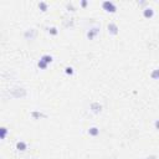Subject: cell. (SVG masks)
Returning a JSON list of instances; mask_svg holds the SVG:
<instances>
[{
	"label": "cell",
	"instance_id": "6da1fadb",
	"mask_svg": "<svg viewBox=\"0 0 159 159\" xmlns=\"http://www.w3.org/2000/svg\"><path fill=\"white\" fill-rule=\"evenodd\" d=\"M9 93L13 98H25L27 96V91L25 90L24 87L20 86H14L9 90Z\"/></svg>",
	"mask_w": 159,
	"mask_h": 159
},
{
	"label": "cell",
	"instance_id": "7a4b0ae2",
	"mask_svg": "<svg viewBox=\"0 0 159 159\" xmlns=\"http://www.w3.org/2000/svg\"><path fill=\"white\" fill-rule=\"evenodd\" d=\"M100 32H101V26L95 25V26L90 27V29L86 31V36H87L88 40H95L96 37L100 35Z\"/></svg>",
	"mask_w": 159,
	"mask_h": 159
},
{
	"label": "cell",
	"instance_id": "3957f363",
	"mask_svg": "<svg viewBox=\"0 0 159 159\" xmlns=\"http://www.w3.org/2000/svg\"><path fill=\"white\" fill-rule=\"evenodd\" d=\"M102 9L107 13H111L113 14L117 11V5L113 3V1H109V0H106V1L102 3Z\"/></svg>",
	"mask_w": 159,
	"mask_h": 159
},
{
	"label": "cell",
	"instance_id": "277c9868",
	"mask_svg": "<svg viewBox=\"0 0 159 159\" xmlns=\"http://www.w3.org/2000/svg\"><path fill=\"white\" fill-rule=\"evenodd\" d=\"M36 36H37V30L36 29H27L24 31V37H25V40H35L36 39Z\"/></svg>",
	"mask_w": 159,
	"mask_h": 159
},
{
	"label": "cell",
	"instance_id": "5b68a950",
	"mask_svg": "<svg viewBox=\"0 0 159 159\" xmlns=\"http://www.w3.org/2000/svg\"><path fill=\"white\" fill-rule=\"evenodd\" d=\"M107 31H108V34H109V35H112V36H116V35L119 32L118 25H117L116 22H109V24L107 25Z\"/></svg>",
	"mask_w": 159,
	"mask_h": 159
},
{
	"label": "cell",
	"instance_id": "8992f818",
	"mask_svg": "<svg viewBox=\"0 0 159 159\" xmlns=\"http://www.w3.org/2000/svg\"><path fill=\"white\" fill-rule=\"evenodd\" d=\"M102 105L100 103V102H92V103L90 105V109L92 113H95V114H98V113H101L102 112Z\"/></svg>",
	"mask_w": 159,
	"mask_h": 159
},
{
	"label": "cell",
	"instance_id": "52a82bcc",
	"mask_svg": "<svg viewBox=\"0 0 159 159\" xmlns=\"http://www.w3.org/2000/svg\"><path fill=\"white\" fill-rule=\"evenodd\" d=\"M143 16L146 19H152L154 16V9L151 6H147L143 9Z\"/></svg>",
	"mask_w": 159,
	"mask_h": 159
},
{
	"label": "cell",
	"instance_id": "ba28073f",
	"mask_svg": "<svg viewBox=\"0 0 159 159\" xmlns=\"http://www.w3.org/2000/svg\"><path fill=\"white\" fill-rule=\"evenodd\" d=\"M30 116H31L34 119L46 118V117H47V114H46V113H43V112H41V111H32L31 113H30Z\"/></svg>",
	"mask_w": 159,
	"mask_h": 159
},
{
	"label": "cell",
	"instance_id": "9c48e42d",
	"mask_svg": "<svg viewBox=\"0 0 159 159\" xmlns=\"http://www.w3.org/2000/svg\"><path fill=\"white\" fill-rule=\"evenodd\" d=\"M88 134H90L91 137H97V135L100 134V128L96 127V126H92V127L88 128Z\"/></svg>",
	"mask_w": 159,
	"mask_h": 159
},
{
	"label": "cell",
	"instance_id": "30bf717a",
	"mask_svg": "<svg viewBox=\"0 0 159 159\" xmlns=\"http://www.w3.org/2000/svg\"><path fill=\"white\" fill-rule=\"evenodd\" d=\"M16 149L19 152H25L26 149H27V144H26V142H24V141H19L17 143H16Z\"/></svg>",
	"mask_w": 159,
	"mask_h": 159
},
{
	"label": "cell",
	"instance_id": "8fae6325",
	"mask_svg": "<svg viewBox=\"0 0 159 159\" xmlns=\"http://www.w3.org/2000/svg\"><path fill=\"white\" fill-rule=\"evenodd\" d=\"M45 30L47 31L50 35H52V36L59 35V29H57L56 26H46V27H45Z\"/></svg>",
	"mask_w": 159,
	"mask_h": 159
},
{
	"label": "cell",
	"instance_id": "7c38bea8",
	"mask_svg": "<svg viewBox=\"0 0 159 159\" xmlns=\"http://www.w3.org/2000/svg\"><path fill=\"white\" fill-rule=\"evenodd\" d=\"M40 60H43V61H45L47 65H50V63H52L54 62V57L51 55H49V54H45V55H43L40 57Z\"/></svg>",
	"mask_w": 159,
	"mask_h": 159
},
{
	"label": "cell",
	"instance_id": "4fadbf2b",
	"mask_svg": "<svg viewBox=\"0 0 159 159\" xmlns=\"http://www.w3.org/2000/svg\"><path fill=\"white\" fill-rule=\"evenodd\" d=\"M8 133H9V129L6 127H0V138H1V141H5Z\"/></svg>",
	"mask_w": 159,
	"mask_h": 159
},
{
	"label": "cell",
	"instance_id": "5bb4252c",
	"mask_svg": "<svg viewBox=\"0 0 159 159\" xmlns=\"http://www.w3.org/2000/svg\"><path fill=\"white\" fill-rule=\"evenodd\" d=\"M151 78L152 80H159V68H154L151 72Z\"/></svg>",
	"mask_w": 159,
	"mask_h": 159
},
{
	"label": "cell",
	"instance_id": "9a60e30c",
	"mask_svg": "<svg viewBox=\"0 0 159 159\" xmlns=\"http://www.w3.org/2000/svg\"><path fill=\"white\" fill-rule=\"evenodd\" d=\"M47 8H49V5H47V3H45V1H40L39 3V9L43 13H45V11H47Z\"/></svg>",
	"mask_w": 159,
	"mask_h": 159
},
{
	"label": "cell",
	"instance_id": "2e32d148",
	"mask_svg": "<svg viewBox=\"0 0 159 159\" xmlns=\"http://www.w3.org/2000/svg\"><path fill=\"white\" fill-rule=\"evenodd\" d=\"M37 67H39L40 70H46L49 67V65L45 61H43V60H39V62H37Z\"/></svg>",
	"mask_w": 159,
	"mask_h": 159
},
{
	"label": "cell",
	"instance_id": "e0dca14e",
	"mask_svg": "<svg viewBox=\"0 0 159 159\" xmlns=\"http://www.w3.org/2000/svg\"><path fill=\"white\" fill-rule=\"evenodd\" d=\"M67 21H63V25L66 29H68V27H72L73 26V19L72 17H70V19H66Z\"/></svg>",
	"mask_w": 159,
	"mask_h": 159
},
{
	"label": "cell",
	"instance_id": "ac0fdd59",
	"mask_svg": "<svg viewBox=\"0 0 159 159\" xmlns=\"http://www.w3.org/2000/svg\"><path fill=\"white\" fill-rule=\"evenodd\" d=\"M65 73L68 75V76H73V73H75V68L72 66H67V67H65Z\"/></svg>",
	"mask_w": 159,
	"mask_h": 159
},
{
	"label": "cell",
	"instance_id": "d6986e66",
	"mask_svg": "<svg viewBox=\"0 0 159 159\" xmlns=\"http://www.w3.org/2000/svg\"><path fill=\"white\" fill-rule=\"evenodd\" d=\"M66 9H67V11H75V10H76V8H75V5L72 3H67L66 4Z\"/></svg>",
	"mask_w": 159,
	"mask_h": 159
},
{
	"label": "cell",
	"instance_id": "ffe728a7",
	"mask_svg": "<svg viewBox=\"0 0 159 159\" xmlns=\"http://www.w3.org/2000/svg\"><path fill=\"white\" fill-rule=\"evenodd\" d=\"M88 5V1H86V0H82L81 3H80V6H82V8H86Z\"/></svg>",
	"mask_w": 159,
	"mask_h": 159
},
{
	"label": "cell",
	"instance_id": "44dd1931",
	"mask_svg": "<svg viewBox=\"0 0 159 159\" xmlns=\"http://www.w3.org/2000/svg\"><path fill=\"white\" fill-rule=\"evenodd\" d=\"M154 128H156L157 130H159V119L154 121Z\"/></svg>",
	"mask_w": 159,
	"mask_h": 159
},
{
	"label": "cell",
	"instance_id": "7402d4cb",
	"mask_svg": "<svg viewBox=\"0 0 159 159\" xmlns=\"http://www.w3.org/2000/svg\"><path fill=\"white\" fill-rule=\"evenodd\" d=\"M146 159H158V157L156 156V154H151V156L146 157Z\"/></svg>",
	"mask_w": 159,
	"mask_h": 159
},
{
	"label": "cell",
	"instance_id": "603a6c76",
	"mask_svg": "<svg viewBox=\"0 0 159 159\" xmlns=\"http://www.w3.org/2000/svg\"><path fill=\"white\" fill-rule=\"evenodd\" d=\"M138 4H139V5H146V4H147V3H146V1H139Z\"/></svg>",
	"mask_w": 159,
	"mask_h": 159
}]
</instances>
